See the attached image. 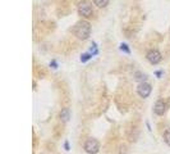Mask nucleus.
Returning <instances> with one entry per match:
<instances>
[{
	"mask_svg": "<svg viewBox=\"0 0 170 154\" xmlns=\"http://www.w3.org/2000/svg\"><path fill=\"white\" fill-rule=\"evenodd\" d=\"M73 33L74 36L78 38V40H87L91 35V25L90 22L87 21H81L74 26V30H73Z\"/></svg>",
	"mask_w": 170,
	"mask_h": 154,
	"instance_id": "nucleus-1",
	"label": "nucleus"
},
{
	"mask_svg": "<svg viewBox=\"0 0 170 154\" xmlns=\"http://www.w3.org/2000/svg\"><path fill=\"white\" fill-rule=\"evenodd\" d=\"M78 14L83 18H90L94 15V9H92V5L87 0H82V1L78 3Z\"/></svg>",
	"mask_w": 170,
	"mask_h": 154,
	"instance_id": "nucleus-2",
	"label": "nucleus"
},
{
	"mask_svg": "<svg viewBox=\"0 0 170 154\" xmlns=\"http://www.w3.org/2000/svg\"><path fill=\"white\" fill-rule=\"evenodd\" d=\"M83 149H84V152L88 154H96V153H99V150H100V142L96 140V139H87V140L84 141Z\"/></svg>",
	"mask_w": 170,
	"mask_h": 154,
	"instance_id": "nucleus-3",
	"label": "nucleus"
},
{
	"mask_svg": "<svg viewBox=\"0 0 170 154\" xmlns=\"http://www.w3.org/2000/svg\"><path fill=\"white\" fill-rule=\"evenodd\" d=\"M146 59H147L151 64H159L161 62V59H163V55H161V53L159 50L151 49L147 52V54H146Z\"/></svg>",
	"mask_w": 170,
	"mask_h": 154,
	"instance_id": "nucleus-4",
	"label": "nucleus"
},
{
	"mask_svg": "<svg viewBox=\"0 0 170 154\" xmlns=\"http://www.w3.org/2000/svg\"><path fill=\"white\" fill-rule=\"evenodd\" d=\"M152 91V87L148 82H141L140 85L137 86V94L141 96V98H148L150 94Z\"/></svg>",
	"mask_w": 170,
	"mask_h": 154,
	"instance_id": "nucleus-5",
	"label": "nucleus"
},
{
	"mask_svg": "<svg viewBox=\"0 0 170 154\" xmlns=\"http://www.w3.org/2000/svg\"><path fill=\"white\" fill-rule=\"evenodd\" d=\"M166 112V103L163 99H159L153 105V113L156 116H164Z\"/></svg>",
	"mask_w": 170,
	"mask_h": 154,
	"instance_id": "nucleus-6",
	"label": "nucleus"
},
{
	"mask_svg": "<svg viewBox=\"0 0 170 154\" xmlns=\"http://www.w3.org/2000/svg\"><path fill=\"white\" fill-rule=\"evenodd\" d=\"M59 117L61 119V122L67 123L69 121V118H71V110H69V108H63L59 113Z\"/></svg>",
	"mask_w": 170,
	"mask_h": 154,
	"instance_id": "nucleus-7",
	"label": "nucleus"
},
{
	"mask_svg": "<svg viewBox=\"0 0 170 154\" xmlns=\"http://www.w3.org/2000/svg\"><path fill=\"white\" fill-rule=\"evenodd\" d=\"M134 80L140 81V84L141 82H146V80H147V75H145V73H142V72H136V73H134Z\"/></svg>",
	"mask_w": 170,
	"mask_h": 154,
	"instance_id": "nucleus-8",
	"label": "nucleus"
},
{
	"mask_svg": "<svg viewBox=\"0 0 170 154\" xmlns=\"http://www.w3.org/2000/svg\"><path fill=\"white\" fill-rule=\"evenodd\" d=\"M109 1H110V0H94L95 5L99 7V8H105L107 4H109Z\"/></svg>",
	"mask_w": 170,
	"mask_h": 154,
	"instance_id": "nucleus-9",
	"label": "nucleus"
},
{
	"mask_svg": "<svg viewBox=\"0 0 170 154\" xmlns=\"http://www.w3.org/2000/svg\"><path fill=\"white\" fill-rule=\"evenodd\" d=\"M164 141L170 146V129H166V131L164 132Z\"/></svg>",
	"mask_w": 170,
	"mask_h": 154,
	"instance_id": "nucleus-10",
	"label": "nucleus"
},
{
	"mask_svg": "<svg viewBox=\"0 0 170 154\" xmlns=\"http://www.w3.org/2000/svg\"><path fill=\"white\" fill-rule=\"evenodd\" d=\"M92 55H94V54H83V55L82 57H81V62H87L88 59H91V57Z\"/></svg>",
	"mask_w": 170,
	"mask_h": 154,
	"instance_id": "nucleus-11",
	"label": "nucleus"
},
{
	"mask_svg": "<svg viewBox=\"0 0 170 154\" xmlns=\"http://www.w3.org/2000/svg\"><path fill=\"white\" fill-rule=\"evenodd\" d=\"M120 50H122V52H125V53H130V50H129V48H128V45H127V44H122L120 45Z\"/></svg>",
	"mask_w": 170,
	"mask_h": 154,
	"instance_id": "nucleus-12",
	"label": "nucleus"
},
{
	"mask_svg": "<svg viewBox=\"0 0 170 154\" xmlns=\"http://www.w3.org/2000/svg\"><path fill=\"white\" fill-rule=\"evenodd\" d=\"M53 65V68H58V64H56V62L55 60H53V62H50V67Z\"/></svg>",
	"mask_w": 170,
	"mask_h": 154,
	"instance_id": "nucleus-13",
	"label": "nucleus"
},
{
	"mask_svg": "<svg viewBox=\"0 0 170 154\" xmlns=\"http://www.w3.org/2000/svg\"><path fill=\"white\" fill-rule=\"evenodd\" d=\"M64 148H65V150H69V142L68 141L64 142Z\"/></svg>",
	"mask_w": 170,
	"mask_h": 154,
	"instance_id": "nucleus-14",
	"label": "nucleus"
},
{
	"mask_svg": "<svg viewBox=\"0 0 170 154\" xmlns=\"http://www.w3.org/2000/svg\"><path fill=\"white\" fill-rule=\"evenodd\" d=\"M156 76L160 77V76H161V71H157V72H156Z\"/></svg>",
	"mask_w": 170,
	"mask_h": 154,
	"instance_id": "nucleus-15",
	"label": "nucleus"
}]
</instances>
